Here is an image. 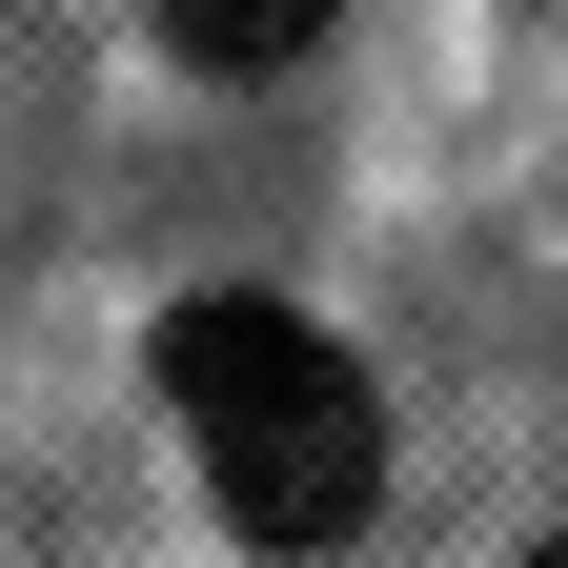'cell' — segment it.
Here are the masks:
<instances>
[{
  "mask_svg": "<svg viewBox=\"0 0 568 568\" xmlns=\"http://www.w3.org/2000/svg\"><path fill=\"white\" fill-rule=\"evenodd\" d=\"M325 21H345V0H163V41H183V61H224V82H264V61H305Z\"/></svg>",
  "mask_w": 568,
  "mask_h": 568,
  "instance_id": "7a4b0ae2",
  "label": "cell"
},
{
  "mask_svg": "<svg viewBox=\"0 0 568 568\" xmlns=\"http://www.w3.org/2000/svg\"><path fill=\"white\" fill-rule=\"evenodd\" d=\"M163 406H183L203 487H224V528L284 548V568L386 508V406H366V366H345L305 305H264V284H203V305L163 325Z\"/></svg>",
  "mask_w": 568,
  "mask_h": 568,
  "instance_id": "6da1fadb",
  "label": "cell"
},
{
  "mask_svg": "<svg viewBox=\"0 0 568 568\" xmlns=\"http://www.w3.org/2000/svg\"><path fill=\"white\" fill-rule=\"evenodd\" d=\"M528 568H568V528H548V548H528Z\"/></svg>",
  "mask_w": 568,
  "mask_h": 568,
  "instance_id": "3957f363",
  "label": "cell"
}]
</instances>
